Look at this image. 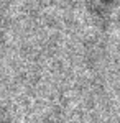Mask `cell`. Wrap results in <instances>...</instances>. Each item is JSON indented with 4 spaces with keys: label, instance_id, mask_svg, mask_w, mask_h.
Listing matches in <instances>:
<instances>
[{
    "label": "cell",
    "instance_id": "obj_2",
    "mask_svg": "<svg viewBox=\"0 0 120 123\" xmlns=\"http://www.w3.org/2000/svg\"><path fill=\"white\" fill-rule=\"evenodd\" d=\"M0 123H10L7 118H3V117H0Z\"/></svg>",
    "mask_w": 120,
    "mask_h": 123
},
{
    "label": "cell",
    "instance_id": "obj_1",
    "mask_svg": "<svg viewBox=\"0 0 120 123\" xmlns=\"http://www.w3.org/2000/svg\"><path fill=\"white\" fill-rule=\"evenodd\" d=\"M113 2H115V0H91V5H89L91 13H92L97 20L105 21V20L109 18V15H110Z\"/></svg>",
    "mask_w": 120,
    "mask_h": 123
}]
</instances>
